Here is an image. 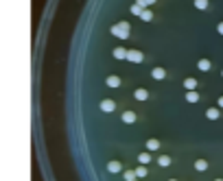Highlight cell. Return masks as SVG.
I'll use <instances>...</instances> for the list:
<instances>
[{"label":"cell","mask_w":223,"mask_h":181,"mask_svg":"<svg viewBox=\"0 0 223 181\" xmlns=\"http://www.w3.org/2000/svg\"><path fill=\"white\" fill-rule=\"evenodd\" d=\"M112 33H114L116 37H122V39H125V37L129 35V24H127V22L116 24V26H112Z\"/></svg>","instance_id":"6da1fadb"},{"label":"cell","mask_w":223,"mask_h":181,"mask_svg":"<svg viewBox=\"0 0 223 181\" xmlns=\"http://www.w3.org/2000/svg\"><path fill=\"white\" fill-rule=\"evenodd\" d=\"M127 59L129 61H142V53H140V50H129V53H127Z\"/></svg>","instance_id":"7a4b0ae2"},{"label":"cell","mask_w":223,"mask_h":181,"mask_svg":"<svg viewBox=\"0 0 223 181\" xmlns=\"http://www.w3.org/2000/svg\"><path fill=\"white\" fill-rule=\"evenodd\" d=\"M114 107H116L114 100H103V103H101V109H103V111H114Z\"/></svg>","instance_id":"3957f363"},{"label":"cell","mask_w":223,"mask_h":181,"mask_svg":"<svg viewBox=\"0 0 223 181\" xmlns=\"http://www.w3.org/2000/svg\"><path fill=\"white\" fill-rule=\"evenodd\" d=\"M127 53H129V50H125V48H116L114 50V57L116 59H127Z\"/></svg>","instance_id":"277c9868"},{"label":"cell","mask_w":223,"mask_h":181,"mask_svg":"<svg viewBox=\"0 0 223 181\" xmlns=\"http://www.w3.org/2000/svg\"><path fill=\"white\" fill-rule=\"evenodd\" d=\"M136 120V114L134 111H125V114H122V122H127V124H131Z\"/></svg>","instance_id":"5b68a950"},{"label":"cell","mask_w":223,"mask_h":181,"mask_svg":"<svg viewBox=\"0 0 223 181\" xmlns=\"http://www.w3.org/2000/svg\"><path fill=\"white\" fill-rule=\"evenodd\" d=\"M153 79H164V76H166V72H164V68H153Z\"/></svg>","instance_id":"8992f818"},{"label":"cell","mask_w":223,"mask_h":181,"mask_svg":"<svg viewBox=\"0 0 223 181\" xmlns=\"http://www.w3.org/2000/svg\"><path fill=\"white\" fill-rule=\"evenodd\" d=\"M147 148H149V151H158V148H160V142H158L155 138H151V140L147 142Z\"/></svg>","instance_id":"52a82bcc"},{"label":"cell","mask_w":223,"mask_h":181,"mask_svg":"<svg viewBox=\"0 0 223 181\" xmlns=\"http://www.w3.org/2000/svg\"><path fill=\"white\" fill-rule=\"evenodd\" d=\"M134 96H136L138 100H147V98H149V92H147V90H136Z\"/></svg>","instance_id":"ba28073f"},{"label":"cell","mask_w":223,"mask_h":181,"mask_svg":"<svg viewBox=\"0 0 223 181\" xmlns=\"http://www.w3.org/2000/svg\"><path fill=\"white\" fill-rule=\"evenodd\" d=\"M186 100H188V103H197V100H199V94L192 90V92H188V94H186Z\"/></svg>","instance_id":"9c48e42d"},{"label":"cell","mask_w":223,"mask_h":181,"mask_svg":"<svg viewBox=\"0 0 223 181\" xmlns=\"http://www.w3.org/2000/svg\"><path fill=\"white\" fill-rule=\"evenodd\" d=\"M184 85H186V90H188V92H192V90L197 87V81H195V79H186V81H184Z\"/></svg>","instance_id":"30bf717a"},{"label":"cell","mask_w":223,"mask_h":181,"mask_svg":"<svg viewBox=\"0 0 223 181\" xmlns=\"http://www.w3.org/2000/svg\"><path fill=\"white\" fill-rule=\"evenodd\" d=\"M107 170H109V172H120V164H118V162H109V164H107Z\"/></svg>","instance_id":"8fae6325"},{"label":"cell","mask_w":223,"mask_h":181,"mask_svg":"<svg viewBox=\"0 0 223 181\" xmlns=\"http://www.w3.org/2000/svg\"><path fill=\"white\" fill-rule=\"evenodd\" d=\"M107 85H109V87H118V85H120V79H118V76H109Z\"/></svg>","instance_id":"7c38bea8"},{"label":"cell","mask_w":223,"mask_h":181,"mask_svg":"<svg viewBox=\"0 0 223 181\" xmlns=\"http://www.w3.org/2000/svg\"><path fill=\"white\" fill-rule=\"evenodd\" d=\"M206 116H208L210 120H217V118H219V109H214V107H212V109H208V111H206Z\"/></svg>","instance_id":"4fadbf2b"},{"label":"cell","mask_w":223,"mask_h":181,"mask_svg":"<svg viewBox=\"0 0 223 181\" xmlns=\"http://www.w3.org/2000/svg\"><path fill=\"white\" fill-rule=\"evenodd\" d=\"M158 164H160V166H168V164H171V157H168V155H162V157H158Z\"/></svg>","instance_id":"5bb4252c"},{"label":"cell","mask_w":223,"mask_h":181,"mask_svg":"<svg viewBox=\"0 0 223 181\" xmlns=\"http://www.w3.org/2000/svg\"><path fill=\"white\" fill-rule=\"evenodd\" d=\"M199 70L208 72V70H210V61H208V59H201V61H199Z\"/></svg>","instance_id":"9a60e30c"},{"label":"cell","mask_w":223,"mask_h":181,"mask_svg":"<svg viewBox=\"0 0 223 181\" xmlns=\"http://www.w3.org/2000/svg\"><path fill=\"white\" fill-rule=\"evenodd\" d=\"M195 168H197V170H206V168H208V164H206L204 159H197V162H195Z\"/></svg>","instance_id":"2e32d148"},{"label":"cell","mask_w":223,"mask_h":181,"mask_svg":"<svg viewBox=\"0 0 223 181\" xmlns=\"http://www.w3.org/2000/svg\"><path fill=\"white\" fill-rule=\"evenodd\" d=\"M138 159H140V164H149V162H151V155H149V153H142Z\"/></svg>","instance_id":"e0dca14e"},{"label":"cell","mask_w":223,"mask_h":181,"mask_svg":"<svg viewBox=\"0 0 223 181\" xmlns=\"http://www.w3.org/2000/svg\"><path fill=\"white\" fill-rule=\"evenodd\" d=\"M142 11H144V9H142V5H138V2L131 7V13H136V15H142Z\"/></svg>","instance_id":"ac0fdd59"},{"label":"cell","mask_w":223,"mask_h":181,"mask_svg":"<svg viewBox=\"0 0 223 181\" xmlns=\"http://www.w3.org/2000/svg\"><path fill=\"white\" fill-rule=\"evenodd\" d=\"M136 177H138L136 170H127V172H125V179H127V181H136Z\"/></svg>","instance_id":"d6986e66"},{"label":"cell","mask_w":223,"mask_h":181,"mask_svg":"<svg viewBox=\"0 0 223 181\" xmlns=\"http://www.w3.org/2000/svg\"><path fill=\"white\" fill-rule=\"evenodd\" d=\"M140 18H142V20H144V22H149V20H151V18H153V13H151V11H149V9H144V11H142V15H140Z\"/></svg>","instance_id":"ffe728a7"},{"label":"cell","mask_w":223,"mask_h":181,"mask_svg":"<svg viewBox=\"0 0 223 181\" xmlns=\"http://www.w3.org/2000/svg\"><path fill=\"white\" fill-rule=\"evenodd\" d=\"M195 7L197 9H206L208 7V0H195Z\"/></svg>","instance_id":"44dd1931"},{"label":"cell","mask_w":223,"mask_h":181,"mask_svg":"<svg viewBox=\"0 0 223 181\" xmlns=\"http://www.w3.org/2000/svg\"><path fill=\"white\" fill-rule=\"evenodd\" d=\"M136 175H138L140 179H142V177H147V168H144V166H138V168H136Z\"/></svg>","instance_id":"7402d4cb"},{"label":"cell","mask_w":223,"mask_h":181,"mask_svg":"<svg viewBox=\"0 0 223 181\" xmlns=\"http://www.w3.org/2000/svg\"><path fill=\"white\" fill-rule=\"evenodd\" d=\"M153 2H155V0H138V5H142V7L144 5H153Z\"/></svg>","instance_id":"603a6c76"},{"label":"cell","mask_w":223,"mask_h":181,"mask_svg":"<svg viewBox=\"0 0 223 181\" xmlns=\"http://www.w3.org/2000/svg\"><path fill=\"white\" fill-rule=\"evenodd\" d=\"M219 33H221V35H223V22H221V24H219Z\"/></svg>","instance_id":"cb8c5ba5"},{"label":"cell","mask_w":223,"mask_h":181,"mask_svg":"<svg viewBox=\"0 0 223 181\" xmlns=\"http://www.w3.org/2000/svg\"><path fill=\"white\" fill-rule=\"evenodd\" d=\"M219 107H223V96H221V98H219Z\"/></svg>","instance_id":"d4e9b609"},{"label":"cell","mask_w":223,"mask_h":181,"mask_svg":"<svg viewBox=\"0 0 223 181\" xmlns=\"http://www.w3.org/2000/svg\"><path fill=\"white\" fill-rule=\"evenodd\" d=\"M217 181H223V179H217Z\"/></svg>","instance_id":"484cf974"},{"label":"cell","mask_w":223,"mask_h":181,"mask_svg":"<svg viewBox=\"0 0 223 181\" xmlns=\"http://www.w3.org/2000/svg\"><path fill=\"white\" fill-rule=\"evenodd\" d=\"M171 181H175V179H171Z\"/></svg>","instance_id":"4316f807"},{"label":"cell","mask_w":223,"mask_h":181,"mask_svg":"<svg viewBox=\"0 0 223 181\" xmlns=\"http://www.w3.org/2000/svg\"><path fill=\"white\" fill-rule=\"evenodd\" d=\"M221 74H223V72H221Z\"/></svg>","instance_id":"83f0119b"}]
</instances>
